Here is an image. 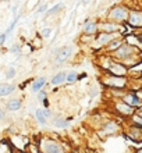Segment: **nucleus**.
<instances>
[{
  "label": "nucleus",
  "instance_id": "1",
  "mask_svg": "<svg viewBox=\"0 0 142 153\" xmlns=\"http://www.w3.org/2000/svg\"><path fill=\"white\" fill-rule=\"evenodd\" d=\"M38 150L39 153H65L64 146L50 137H42L38 141Z\"/></svg>",
  "mask_w": 142,
  "mask_h": 153
},
{
  "label": "nucleus",
  "instance_id": "2",
  "mask_svg": "<svg viewBox=\"0 0 142 153\" xmlns=\"http://www.w3.org/2000/svg\"><path fill=\"white\" fill-rule=\"evenodd\" d=\"M100 84L109 89H127L128 79H127V76L113 75V74L105 71V74L100 76Z\"/></svg>",
  "mask_w": 142,
  "mask_h": 153
},
{
  "label": "nucleus",
  "instance_id": "3",
  "mask_svg": "<svg viewBox=\"0 0 142 153\" xmlns=\"http://www.w3.org/2000/svg\"><path fill=\"white\" fill-rule=\"evenodd\" d=\"M128 14H130V8L127 7L126 4H116L107 11L106 20L114 21L118 24H124L128 20Z\"/></svg>",
  "mask_w": 142,
  "mask_h": 153
},
{
  "label": "nucleus",
  "instance_id": "4",
  "mask_svg": "<svg viewBox=\"0 0 142 153\" xmlns=\"http://www.w3.org/2000/svg\"><path fill=\"white\" fill-rule=\"evenodd\" d=\"M117 36H121V33L97 32L96 35H95V39H94V42H92V45H91V48L94 49V50H96V52L103 50V49L107 46V43H109V42H112L114 38H117Z\"/></svg>",
  "mask_w": 142,
  "mask_h": 153
},
{
  "label": "nucleus",
  "instance_id": "5",
  "mask_svg": "<svg viewBox=\"0 0 142 153\" xmlns=\"http://www.w3.org/2000/svg\"><path fill=\"white\" fill-rule=\"evenodd\" d=\"M139 52H141V50H138L137 48H134V46L126 43V42H123L121 46H120L116 52L112 53L110 56L113 57L114 60L123 61V60H126V59H128V57L134 56V54H139Z\"/></svg>",
  "mask_w": 142,
  "mask_h": 153
},
{
  "label": "nucleus",
  "instance_id": "6",
  "mask_svg": "<svg viewBox=\"0 0 142 153\" xmlns=\"http://www.w3.org/2000/svg\"><path fill=\"white\" fill-rule=\"evenodd\" d=\"M99 25V32H109V33H121L126 31L124 25L118 24V22H114V21L110 20H105V21H99L97 22Z\"/></svg>",
  "mask_w": 142,
  "mask_h": 153
},
{
  "label": "nucleus",
  "instance_id": "7",
  "mask_svg": "<svg viewBox=\"0 0 142 153\" xmlns=\"http://www.w3.org/2000/svg\"><path fill=\"white\" fill-rule=\"evenodd\" d=\"M100 131L103 135L106 137H110V135H116L121 131V127L118 124L117 121L114 120H107V121H103L100 125Z\"/></svg>",
  "mask_w": 142,
  "mask_h": 153
},
{
  "label": "nucleus",
  "instance_id": "8",
  "mask_svg": "<svg viewBox=\"0 0 142 153\" xmlns=\"http://www.w3.org/2000/svg\"><path fill=\"white\" fill-rule=\"evenodd\" d=\"M113 110L117 114L123 116V117H131L132 114L135 113V109H134V107L128 106L126 102H123L121 99H117V100L113 103Z\"/></svg>",
  "mask_w": 142,
  "mask_h": 153
},
{
  "label": "nucleus",
  "instance_id": "9",
  "mask_svg": "<svg viewBox=\"0 0 142 153\" xmlns=\"http://www.w3.org/2000/svg\"><path fill=\"white\" fill-rule=\"evenodd\" d=\"M71 53H73V48L71 46H63L61 49H59L56 53V57H54V64L60 65L63 63H65L71 57Z\"/></svg>",
  "mask_w": 142,
  "mask_h": 153
},
{
  "label": "nucleus",
  "instance_id": "10",
  "mask_svg": "<svg viewBox=\"0 0 142 153\" xmlns=\"http://www.w3.org/2000/svg\"><path fill=\"white\" fill-rule=\"evenodd\" d=\"M120 99H121L123 102H126L128 106L134 107L135 110L139 109V107H142V100L135 95V92H124Z\"/></svg>",
  "mask_w": 142,
  "mask_h": 153
},
{
  "label": "nucleus",
  "instance_id": "11",
  "mask_svg": "<svg viewBox=\"0 0 142 153\" xmlns=\"http://www.w3.org/2000/svg\"><path fill=\"white\" fill-rule=\"evenodd\" d=\"M127 24L132 28H142V11L141 10H130Z\"/></svg>",
  "mask_w": 142,
  "mask_h": 153
},
{
  "label": "nucleus",
  "instance_id": "12",
  "mask_svg": "<svg viewBox=\"0 0 142 153\" xmlns=\"http://www.w3.org/2000/svg\"><path fill=\"white\" fill-rule=\"evenodd\" d=\"M97 32H99V25H97L96 21L94 20L85 21V24L82 27V33H85V35H96Z\"/></svg>",
  "mask_w": 142,
  "mask_h": 153
},
{
  "label": "nucleus",
  "instance_id": "13",
  "mask_svg": "<svg viewBox=\"0 0 142 153\" xmlns=\"http://www.w3.org/2000/svg\"><path fill=\"white\" fill-rule=\"evenodd\" d=\"M127 135L134 142H142V128H139L137 125H131L127 131Z\"/></svg>",
  "mask_w": 142,
  "mask_h": 153
},
{
  "label": "nucleus",
  "instance_id": "14",
  "mask_svg": "<svg viewBox=\"0 0 142 153\" xmlns=\"http://www.w3.org/2000/svg\"><path fill=\"white\" fill-rule=\"evenodd\" d=\"M123 42H124V39H123V35H121V36L114 38V39L112 40V42H109V43H107V46H106V48L103 49V50H105L106 53H109V54H112V53L116 52V50H117V49L120 48V46H121Z\"/></svg>",
  "mask_w": 142,
  "mask_h": 153
},
{
  "label": "nucleus",
  "instance_id": "15",
  "mask_svg": "<svg viewBox=\"0 0 142 153\" xmlns=\"http://www.w3.org/2000/svg\"><path fill=\"white\" fill-rule=\"evenodd\" d=\"M123 39H124L126 43L134 46V48H137L138 50L142 52V39L138 36V35H127V36H123Z\"/></svg>",
  "mask_w": 142,
  "mask_h": 153
},
{
  "label": "nucleus",
  "instance_id": "16",
  "mask_svg": "<svg viewBox=\"0 0 142 153\" xmlns=\"http://www.w3.org/2000/svg\"><path fill=\"white\" fill-rule=\"evenodd\" d=\"M48 84V79H46V76H39L36 79L32 81V84H31V91L32 93H38L41 89H43Z\"/></svg>",
  "mask_w": 142,
  "mask_h": 153
},
{
  "label": "nucleus",
  "instance_id": "17",
  "mask_svg": "<svg viewBox=\"0 0 142 153\" xmlns=\"http://www.w3.org/2000/svg\"><path fill=\"white\" fill-rule=\"evenodd\" d=\"M52 123H53V127L54 128H59V129H65V128H68L70 127V123L71 121L70 120H67V118H64V117H54L53 116V118H52Z\"/></svg>",
  "mask_w": 142,
  "mask_h": 153
},
{
  "label": "nucleus",
  "instance_id": "18",
  "mask_svg": "<svg viewBox=\"0 0 142 153\" xmlns=\"http://www.w3.org/2000/svg\"><path fill=\"white\" fill-rule=\"evenodd\" d=\"M21 106H22V100H21L20 97H13V99L7 100L6 109H7L8 111H17V110L21 109Z\"/></svg>",
  "mask_w": 142,
  "mask_h": 153
},
{
  "label": "nucleus",
  "instance_id": "19",
  "mask_svg": "<svg viewBox=\"0 0 142 153\" xmlns=\"http://www.w3.org/2000/svg\"><path fill=\"white\" fill-rule=\"evenodd\" d=\"M65 75H67L65 71H60V73H57L56 75H53V78L50 79V84H52L53 86H60V85L65 84Z\"/></svg>",
  "mask_w": 142,
  "mask_h": 153
},
{
  "label": "nucleus",
  "instance_id": "20",
  "mask_svg": "<svg viewBox=\"0 0 142 153\" xmlns=\"http://www.w3.org/2000/svg\"><path fill=\"white\" fill-rule=\"evenodd\" d=\"M16 91V86L13 84H0V97H6L11 95Z\"/></svg>",
  "mask_w": 142,
  "mask_h": 153
},
{
  "label": "nucleus",
  "instance_id": "21",
  "mask_svg": "<svg viewBox=\"0 0 142 153\" xmlns=\"http://www.w3.org/2000/svg\"><path fill=\"white\" fill-rule=\"evenodd\" d=\"M78 79H80V75H78L75 71H68V73H67V75H65V84H67V85L75 84Z\"/></svg>",
  "mask_w": 142,
  "mask_h": 153
},
{
  "label": "nucleus",
  "instance_id": "22",
  "mask_svg": "<svg viewBox=\"0 0 142 153\" xmlns=\"http://www.w3.org/2000/svg\"><path fill=\"white\" fill-rule=\"evenodd\" d=\"M61 8H63V3H59L57 4H54L52 8H48V11H46V14H45V17L48 18V17H52V16H54V14H57V13L60 11Z\"/></svg>",
  "mask_w": 142,
  "mask_h": 153
},
{
  "label": "nucleus",
  "instance_id": "23",
  "mask_svg": "<svg viewBox=\"0 0 142 153\" xmlns=\"http://www.w3.org/2000/svg\"><path fill=\"white\" fill-rule=\"evenodd\" d=\"M95 39V35H81V38H80V43L84 45V46H91L92 45V42H94Z\"/></svg>",
  "mask_w": 142,
  "mask_h": 153
},
{
  "label": "nucleus",
  "instance_id": "24",
  "mask_svg": "<svg viewBox=\"0 0 142 153\" xmlns=\"http://www.w3.org/2000/svg\"><path fill=\"white\" fill-rule=\"evenodd\" d=\"M35 117H36L38 123L41 125H46L48 124V118L45 117V114L42 113V109H36V111H35Z\"/></svg>",
  "mask_w": 142,
  "mask_h": 153
},
{
  "label": "nucleus",
  "instance_id": "25",
  "mask_svg": "<svg viewBox=\"0 0 142 153\" xmlns=\"http://www.w3.org/2000/svg\"><path fill=\"white\" fill-rule=\"evenodd\" d=\"M131 121H132V125H137L139 128H142V117L138 116L137 113H134L131 116Z\"/></svg>",
  "mask_w": 142,
  "mask_h": 153
},
{
  "label": "nucleus",
  "instance_id": "26",
  "mask_svg": "<svg viewBox=\"0 0 142 153\" xmlns=\"http://www.w3.org/2000/svg\"><path fill=\"white\" fill-rule=\"evenodd\" d=\"M36 99H38V102H41V103L43 100H46V99H48V91H45V88L41 89V91L36 93Z\"/></svg>",
  "mask_w": 142,
  "mask_h": 153
},
{
  "label": "nucleus",
  "instance_id": "27",
  "mask_svg": "<svg viewBox=\"0 0 142 153\" xmlns=\"http://www.w3.org/2000/svg\"><path fill=\"white\" fill-rule=\"evenodd\" d=\"M16 75H17V70L14 68V67L7 68V71H6V78H7V79H14Z\"/></svg>",
  "mask_w": 142,
  "mask_h": 153
},
{
  "label": "nucleus",
  "instance_id": "28",
  "mask_svg": "<svg viewBox=\"0 0 142 153\" xmlns=\"http://www.w3.org/2000/svg\"><path fill=\"white\" fill-rule=\"evenodd\" d=\"M18 20H20V17H18V16H16V17H14V20H13V22H11V24H10V27H8V28H7V31L4 32V33H6V35H7V36H8V35H10V32H11L13 29L16 28V24H17V22H18Z\"/></svg>",
  "mask_w": 142,
  "mask_h": 153
},
{
  "label": "nucleus",
  "instance_id": "29",
  "mask_svg": "<svg viewBox=\"0 0 142 153\" xmlns=\"http://www.w3.org/2000/svg\"><path fill=\"white\" fill-rule=\"evenodd\" d=\"M22 52V46H20V45H13L11 48H10V53H14V54H20V53Z\"/></svg>",
  "mask_w": 142,
  "mask_h": 153
},
{
  "label": "nucleus",
  "instance_id": "30",
  "mask_svg": "<svg viewBox=\"0 0 142 153\" xmlns=\"http://www.w3.org/2000/svg\"><path fill=\"white\" fill-rule=\"evenodd\" d=\"M50 33H52V28H49V27H46V28L42 29L39 35H41L42 38H49V36H50Z\"/></svg>",
  "mask_w": 142,
  "mask_h": 153
},
{
  "label": "nucleus",
  "instance_id": "31",
  "mask_svg": "<svg viewBox=\"0 0 142 153\" xmlns=\"http://www.w3.org/2000/svg\"><path fill=\"white\" fill-rule=\"evenodd\" d=\"M42 113L45 114V117L46 118H53V113L52 111H50V109H49V107H43V109H42Z\"/></svg>",
  "mask_w": 142,
  "mask_h": 153
},
{
  "label": "nucleus",
  "instance_id": "32",
  "mask_svg": "<svg viewBox=\"0 0 142 153\" xmlns=\"http://www.w3.org/2000/svg\"><path fill=\"white\" fill-rule=\"evenodd\" d=\"M46 11H48V4L46 3H43L41 7L38 8V14H43V13H46Z\"/></svg>",
  "mask_w": 142,
  "mask_h": 153
},
{
  "label": "nucleus",
  "instance_id": "33",
  "mask_svg": "<svg viewBox=\"0 0 142 153\" xmlns=\"http://www.w3.org/2000/svg\"><path fill=\"white\" fill-rule=\"evenodd\" d=\"M97 93H99V89H97L96 86H92V88H91V92H89V96L94 97V96H96Z\"/></svg>",
  "mask_w": 142,
  "mask_h": 153
},
{
  "label": "nucleus",
  "instance_id": "34",
  "mask_svg": "<svg viewBox=\"0 0 142 153\" xmlns=\"http://www.w3.org/2000/svg\"><path fill=\"white\" fill-rule=\"evenodd\" d=\"M6 39H7V35L6 33H0V46H3L4 42H6Z\"/></svg>",
  "mask_w": 142,
  "mask_h": 153
},
{
  "label": "nucleus",
  "instance_id": "35",
  "mask_svg": "<svg viewBox=\"0 0 142 153\" xmlns=\"http://www.w3.org/2000/svg\"><path fill=\"white\" fill-rule=\"evenodd\" d=\"M135 95H137V96H138L139 99L142 100V89H138V91H135Z\"/></svg>",
  "mask_w": 142,
  "mask_h": 153
},
{
  "label": "nucleus",
  "instance_id": "36",
  "mask_svg": "<svg viewBox=\"0 0 142 153\" xmlns=\"http://www.w3.org/2000/svg\"><path fill=\"white\" fill-rule=\"evenodd\" d=\"M4 117H6V111L3 109H0V120H3Z\"/></svg>",
  "mask_w": 142,
  "mask_h": 153
},
{
  "label": "nucleus",
  "instance_id": "37",
  "mask_svg": "<svg viewBox=\"0 0 142 153\" xmlns=\"http://www.w3.org/2000/svg\"><path fill=\"white\" fill-rule=\"evenodd\" d=\"M135 113L138 114V116H141V117H142V107H139V109L135 110Z\"/></svg>",
  "mask_w": 142,
  "mask_h": 153
},
{
  "label": "nucleus",
  "instance_id": "38",
  "mask_svg": "<svg viewBox=\"0 0 142 153\" xmlns=\"http://www.w3.org/2000/svg\"><path fill=\"white\" fill-rule=\"evenodd\" d=\"M82 1V4H84V6H88V4L91 3V0H81Z\"/></svg>",
  "mask_w": 142,
  "mask_h": 153
},
{
  "label": "nucleus",
  "instance_id": "39",
  "mask_svg": "<svg viewBox=\"0 0 142 153\" xmlns=\"http://www.w3.org/2000/svg\"><path fill=\"white\" fill-rule=\"evenodd\" d=\"M135 153H142V148H141V149H138V150H137V152H135Z\"/></svg>",
  "mask_w": 142,
  "mask_h": 153
},
{
  "label": "nucleus",
  "instance_id": "40",
  "mask_svg": "<svg viewBox=\"0 0 142 153\" xmlns=\"http://www.w3.org/2000/svg\"><path fill=\"white\" fill-rule=\"evenodd\" d=\"M0 1H8V0H0Z\"/></svg>",
  "mask_w": 142,
  "mask_h": 153
},
{
  "label": "nucleus",
  "instance_id": "41",
  "mask_svg": "<svg viewBox=\"0 0 142 153\" xmlns=\"http://www.w3.org/2000/svg\"><path fill=\"white\" fill-rule=\"evenodd\" d=\"M0 53H1V46H0Z\"/></svg>",
  "mask_w": 142,
  "mask_h": 153
}]
</instances>
